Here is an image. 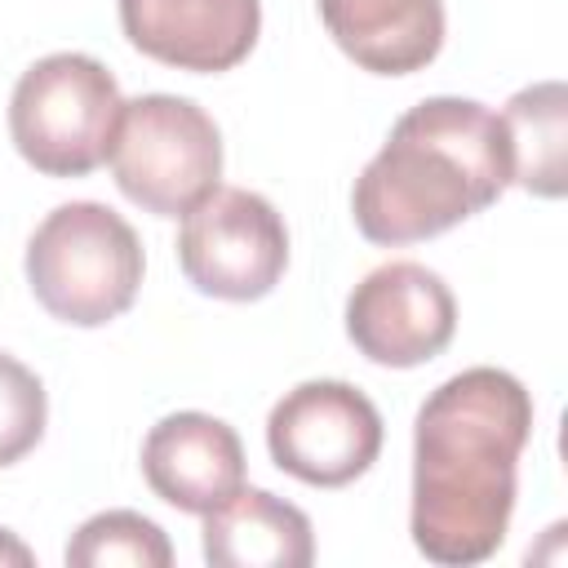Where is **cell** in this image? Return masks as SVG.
I'll return each mask as SVG.
<instances>
[{"instance_id": "4", "label": "cell", "mask_w": 568, "mask_h": 568, "mask_svg": "<svg viewBox=\"0 0 568 568\" xmlns=\"http://www.w3.org/2000/svg\"><path fill=\"white\" fill-rule=\"evenodd\" d=\"M120 84L89 53H49L31 62L9 98V138L44 178H84L111 155L120 124Z\"/></svg>"}, {"instance_id": "16", "label": "cell", "mask_w": 568, "mask_h": 568, "mask_svg": "<svg viewBox=\"0 0 568 568\" xmlns=\"http://www.w3.org/2000/svg\"><path fill=\"white\" fill-rule=\"evenodd\" d=\"M0 564H22V568H27V564H36V555H31L9 528H0Z\"/></svg>"}, {"instance_id": "11", "label": "cell", "mask_w": 568, "mask_h": 568, "mask_svg": "<svg viewBox=\"0 0 568 568\" xmlns=\"http://www.w3.org/2000/svg\"><path fill=\"white\" fill-rule=\"evenodd\" d=\"M333 44L373 75H413L444 49V0H315Z\"/></svg>"}, {"instance_id": "2", "label": "cell", "mask_w": 568, "mask_h": 568, "mask_svg": "<svg viewBox=\"0 0 568 568\" xmlns=\"http://www.w3.org/2000/svg\"><path fill=\"white\" fill-rule=\"evenodd\" d=\"M510 186V151L497 111L475 98H426L408 106L351 191L368 244L399 248L453 231Z\"/></svg>"}, {"instance_id": "15", "label": "cell", "mask_w": 568, "mask_h": 568, "mask_svg": "<svg viewBox=\"0 0 568 568\" xmlns=\"http://www.w3.org/2000/svg\"><path fill=\"white\" fill-rule=\"evenodd\" d=\"M44 422H49L44 382L22 359L0 351V466L22 462L44 439Z\"/></svg>"}, {"instance_id": "8", "label": "cell", "mask_w": 568, "mask_h": 568, "mask_svg": "<svg viewBox=\"0 0 568 568\" xmlns=\"http://www.w3.org/2000/svg\"><path fill=\"white\" fill-rule=\"evenodd\" d=\"M457 333V302L444 275L422 262H386L368 271L346 297L351 346L382 368H417L448 351Z\"/></svg>"}, {"instance_id": "12", "label": "cell", "mask_w": 568, "mask_h": 568, "mask_svg": "<svg viewBox=\"0 0 568 568\" xmlns=\"http://www.w3.org/2000/svg\"><path fill=\"white\" fill-rule=\"evenodd\" d=\"M204 559L213 568H306L315 532L293 501L266 488H235L204 510Z\"/></svg>"}, {"instance_id": "3", "label": "cell", "mask_w": 568, "mask_h": 568, "mask_svg": "<svg viewBox=\"0 0 568 568\" xmlns=\"http://www.w3.org/2000/svg\"><path fill=\"white\" fill-rule=\"evenodd\" d=\"M142 266L138 231L98 200L58 204L27 240V284L71 328L120 320L142 288Z\"/></svg>"}, {"instance_id": "13", "label": "cell", "mask_w": 568, "mask_h": 568, "mask_svg": "<svg viewBox=\"0 0 568 568\" xmlns=\"http://www.w3.org/2000/svg\"><path fill=\"white\" fill-rule=\"evenodd\" d=\"M497 120L510 151V182L528 195L559 200L568 186V89L559 80L528 84Z\"/></svg>"}, {"instance_id": "6", "label": "cell", "mask_w": 568, "mask_h": 568, "mask_svg": "<svg viewBox=\"0 0 568 568\" xmlns=\"http://www.w3.org/2000/svg\"><path fill=\"white\" fill-rule=\"evenodd\" d=\"M178 266L204 297L257 302L284 280L288 226L266 195L244 186H213L182 213Z\"/></svg>"}, {"instance_id": "1", "label": "cell", "mask_w": 568, "mask_h": 568, "mask_svg": "<svg viewBox=\"0 0 568 568\" xmlns=\"http://www.w3.org/2000/svg\"><path fill=\"white\" fill-rule=\"evenodd\" d=\"M528 439L532 395L506 368H462L422 399L408 532L430 564L470 568L501 550Z\"/></svg>"}, {"instance_id": "14", "label": "cell", "mask_w": 568, "mask_h": 568, "mask_svg": "<svg viewBox=\"0 0 568 568\" xmlns=\"http://www.w3.org/2000/svg\"><path fill=\"white\" fill-rule=\"evenodd\" d=\"M62 559L71 568H111V564H129V568H169L173 564V546L164 537V528L138 510H102L93 519H84Z\"/></svg>"}, {"instance_id": "9", "label": "cell", "mask_w": 568, "mask_h": 568, "mask_svg": "<svg viewBox=\"0 0 568 568\" xmlns=\"http://www.w3.org/2000/svg\"><path fill=\"white\" fill-rule=\"evenodd\" d=\"M120 27L138 53L191 75H217L253 53L262 0H120Z\"/></svg>"}, {"instance_id": "10", "label": "cell", "mask_w": 568, "mask_h": 568, "mask_svg": "<svg viewBox=\"0 0 568 568\" xmlns=\"http://www.w3.org/2000/svg\"><path fill=\"white\" fill-rule=\"evenodd\" d=\"M142 479L173 510L204 515L244 488V444L213 413H169L142 439Z\"/></svg>"}, {"instance_id": "5", "label": "cell", "mask_w": 568, "mask_h": 568, "mask_svg": "<svg viewBox=\"0 0 568 568\" xmlns=\"http://www.w3.org/2000/svg\"><path fill=\"white\" fill-rule=\"evenodd\" d=\"M106 160L124 200L155 217H182L222 178V133L191 98L142 93L120 106Z\"/></svg>"}, {"instance_id": "7", "label": "cell", "mask_w": 568, "mask_h": 568, "mask_svg": "<svg viewBox=\"0 0 568 568\" xmlns=\"http://www.w3.org/2000/svg\"><path fill=\"white\" fill-rule=\"evenodd\" d=\"M266 448L284 475L311 488H346L382 453V413L359 386L315 377L275 399Z\"/></svg>"}]
</instances>
